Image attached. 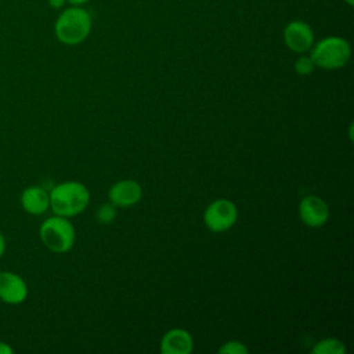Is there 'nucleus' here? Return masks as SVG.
Segmentation results:
<instances>
[{
  "instance_id": "nucleus-14",
  "label": "nucleus",
  "mask_w": 354,
  "mask_h": 354,
  "mask_svg": "<svg viewBox=\"0 0 354 354\" xmlns=\"http://www.w3.org/2000/svg\"><path fill=\"white\" fill-rule=\"evenodd\" d=\"M218 353L220 354H248L249 350L243 343L238 340H230V342H225L218 348Z\"/></svg>"
},
{
  "instance_id": "nucleus-13",
  "label": "nucleus",
  "mask_w": 354,
  "mask_h": 354,
  "mask_svg": "<svg viewBox=\"0 0 354 354\" xmlns=\"http://www.w3.org/2000/svg\"><path fill=\"white\" fill-rule=\"evenodd\" d=\"M317 66L314 65L313 59L310 55H300L296 61H295V72L300 76H307L310 75Z\"/></svg>"
},
{
  "instance_id": "nucleus-10",
  "label": "nucleus",
  "mask_w": 354,
  "mask_h": 354,
  "mask_svg": "<svg viewBox=\"0 0 354 354\" xmlns=\"http://www.w3.org/2000/svg\"><path fill=\"white\" fill-rule=\"evenodd\" d=\"M194 348V340L188 330L174 328L167 330L160 340L162 354H189Z\"/></svg>"
},
{
  "instance_id": "nucleus-21",
  "label": "nucleus",
  "mask_w": 354,
  "mask_h": 354,
  "mask_svg": "<svg viewBox=\"0 0 354 354\" xmlns=\"http://www.w3.org/2000/svg\"><path fill=\"white\" fill-rule=\"evenodd\" d=\"M0 271H1V268H0Z\"/></svg>"
},
{
  "instance_id": "nucleus-11",
  "label": "nucleus",
  "mask_w": 354,
  "mask_h": 354,
  "mask_svg": "<svg viewBox=\"0 0 354 354\" xmlns=\"http://www.w3.org/2000/svg\"><path fill=\"white\" fill-rule=\"evenodd\" d=\"M21 206L26 213L40 216L50 207V194L39 185L26 187L21 192Z\"/></svg>"
},
{
  "instance_id": "nucleus-16",
  "label": "nucleus",
  "mask_w": 354,
  "mask_h": 354,
  "mask_svg": "<svg viewBox=\"0 0 354 354\" xmlns=\"http://www.w3.org/2000/svg\"><path fill=\"white\" fill-rule=\"evenodd\" d=\"M47 4H48V7L50 8H53V10H62V8H65L66 7V0H47Z\"/></svg>"
},
{
  "instance_id": "nucleus-5",
  "label": "nucleus",
  "mask_w": 354,
  "mask_h": 354,
  "mask_svg": "<svg viewBox=\"0 0 354 354\" xmlns=\"http://www.w3.org/2000/svg\"><path fill=\"white\" fill-rule=\"evenodd\" d=\"M236 218V206L228 199L213 201L203 213V221L213 232H224L230 230L235 224Z\"/></svg>"
},
{
  "instance_id": "nucleus-18",
  "label": "nucleus",
  "mask_w": 354,
  "mask_h": 354,
  "mask_svg": "<svg viewBox=\"0 0 354 354\" xmlns=\"http://www.w3.org/2000/svg\"><path fill=\"white\" fill-rule=\"evenodd\" d=\"M6 248H7L6 238H4V235L0 232V259H1V257H3V254L6 253Z\"/></svg>"
},
{
  "instance_id": "nucleus-8",
  "label": "nucleus",
  "mask_w": 354,
  "mask_h": 354,
  "mask_svg": "<svg viewBox=\"0 0 354 354\" xmlns=\"http://www.w3.org/2000/svg\"><path fill=\"white\" fill-rule=\"evenodd\" d=\"M301 221L308 227H321L328 221L329 207L324 199L315 195L304 196L299 205Z\"/></svg>"
},
{
  "instance_id": "nucleus-19",
  "label": "nucleus",
  "mask_w": 354,
  "mask_h": 354,
  "mask_svg": "<svg viewBox=\"0 0 354 354\" xmlns=\"http://www.w3.org/2000/svg\"><path fill=\"white\" fill-rule=\"evenodd\" d=\"M90 0H66V3L69 6H84L87 4Z\"/></svg>"
},
{
  "instance_id": "nucleus-2",
  "label": "nucleus",
  "mask_w": 354,
  "mask_h": 354,
  "mask_svg": "<svg viewBox=\"0 0 354 354\" xmlns=\"http://www.w3.org/2000/svg\"><path fill=\"white\" fill-rule=\"evenodd\" d=\"M50 207L54 214L73 217L80 214L90 202L88 188L79 181H64L51 188Z\"/></svg>"
},
{
  "instance_id": "nucleus-1",
  "label": "nucleus",
  "mask_w": 354,
  "mask_h": 354,
  "mask_svg": "<svg viewBox=\"0 0 354 354\" xmlns=\"http://www.w3.org/2000/svg\"><path fill=\"white\" fill-rule=\"evenodd\" d=\"M93 28V18L83 6H68L61 10L54 22V35L65 46L83 43Z\"/></svg>"
},
{
  "instance_id": "nucleus-3",
  "label": "nucleus",
  "mask_w": 354,
  "mask_h": 354,
  "mask_svg": "<svg viewBox=\"0 0 354 354\" xmlns=\"http://www.w3.org/2000/svg\"><path fill=\"white\" fill-rule=\"evenodd\" d=\"M351 55L350 43L342 36H326L319 41H314L310 57L315 66L333 71L343 68Z\"/></svg>"
},
{
  "instance_id": "nucleus-6",
  "label": "nucleus",
  "mask_w": 354,
  "mask_h": 354,
  "mask_svg": "<svg viewBox=\"0 0 354 354\" xmlns=\"http://www.w3.org/2000/svg\"><path fill=\"white\" fill-rule=\"evenodd\" d=\"M282 39L285 46L296 54H304L310 51L315 41L313 28L310 24L301 19H293L288 22L283 28Z\"/></svg>"
},
{
  "instance_id": "nucleus-4",
  "label": "nucleus",
  "mask_w": 354,
  "mask_h": 354,
  "mask_svg": "<svg viewBox=\"0 0 354 354\" xmlns=\"http://www.w3.org/2000/svg\"><path fill=\"white\" fill-rule=\"evenodd\" d=\"M39 236L48 250L54 253H65L72 249L76 234L75 227L68 217L54 214L40 224Z\"/></svg>"
},
{
  "instance_id": "nucleus-20",
  "label": "nucleus",
  "mask_w": 354,
  "mask_h": 354,
  "mask_svg": "<svg viewBox=\"0 0 354 354\" xmlns=\"http://www.w3.org/2000/svg\"><path fill=\"white\" fill-rule=\"evenodd\" d=\"M347 6H353L354 4V0H343Z\"/></svg>"
},
{
  "instance_id": "nucleus-7",
  "label": "nucleus",
  "mask_w": 354,
  "mask_h": 354,
  "mask_svg": "<svg viewBox=\"0 0 354 354\" xmlns=\"http://www.w3.org/2000/svg\"><path fill=\"white\" fill-rule=\"evenodd\" d=\"M28 297L25 279L12 271H0V300L10 306H18Z\"/></svg>"
},
{
  "instance_id": "nucleus-9",
  "label": "nucleus",
  "mask_w": 354,
  "mask_h": 354,
  "mask_svg": "<svg viewBox=\"0 0 354 354\" xmlns=\"http://www.w3.org/2000/svg\"><path fill=\"white\" fill-rule=\"evenodd\" d=\"M142 195L141 185L134 180H122L109 188L108 198L113 206L129 207L136 205Z\"/></svg>"
},
{
  "instance_id": "nucleus-12",
  "label": "nucleus",
  "mask_w": 354,
  "mask_h": 354,
  "mask_svg": "<svg viewBox=\"0 0 354 354\" xmlns=\"http://www.w3.org/2000/svg\"><path fill=\"white\" fill-rule=\"evenodd\" d=\"M314 354H344L346 347L343 342L335 337H326L315 343V346L311 348Z\"/></svg>"
},
{
  "instance_id": "nucleus-17",
  "label": "nucleus",
  "mask_w": 354,
  "mask_h": 354,
  "mask_svg": "<svg viewBox=\"0 0 354 354\" xmlns=\"http://www.w3.org/2000/svg\"><path fill=\"white\" fill-rule=\"evenodd\" d=\"M14 348L6 343V342H0V354H12Z\"/></svg>"
},
{
  "instance_id": "nucleus-15",
  "label": "nucleus",
  "mask_w": 354,
  "mask_h": 354,
  "mask_svg": "<svg viewBox=\"0 0 354 354\" xmlns=\"http://www.w3.org/2000/svg\"><path fill=\"white\" fill-rule=\"evenodd\" d=\"M116 216V210H115V206L113 205H102L100 209H98V220L101 223H111Z\"/></svg>"
}]
</instances>
